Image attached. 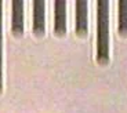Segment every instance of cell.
<instances>
[{
  "label": "cell",
  "instance_id": "cell-1",
  "mask_svg": "<svg viewBox=\"0 0 127 113\" xmlns=\"http://www.w3.org/2000/svg\"><path fill=\"white\" fill-rule=\"evenodd\" d=\"M98 6V30H97V59L106 63L109 59V3L101 0Z\"/></svg>",
  "mask_w": 127,
  "mask_h": 113
},
{
  "label": "cell",
  "instance_id": "cell-2",
  "mask_svg": "<svg viewBox=\"0 0 127 113\" xmlns=\"http://www.w3.org/2000/svg\"><path fill=\"white\" fill-rule=\"evenodd\" d=\"M76 33L84 36L87 33V3L77 1L76 3Z\"/></svg>",
  "mask_w": 127,
  "mask_h": 113
},
{
  "label": "cell",
  "instance_id": "cell-3",
  "mask_svg": "<svg viewBox=\"0 0 127 113\" xmlns=\"http://www.w3.org/2000/svg\"><path fill=\"white\" fill-rule=\"evenodd\" d=\"M13 32L17 36L24 32V3L13 1Z\"/></svg>",
  "mask_w": 127,
  "mask_h": 113
},
{
  "label": "cell",
  "instance_id": "cell-4",
  "mask_svg": "<svg viewBox=\"0 0 127 113\" xmlns=\"http://www.w3.org/2000/svg\"><path fill=\"white\" fill-rule=\"evenodd\" d=\"M33 7V30L36 35L40 36L44 33V1H35Z\"/></svg>",
  "mask_w": 127,
  "mask_h": 113
},
{
  "label": "cell",
  "instance_id": "cell-5",
  "mask_svg": "<svg viewBox=\"0 0 127 113\" xmlns=\"http://www.w3.org/2000/svg\"><path fill=\"white\" fill-rule=\"evenodd\" d=\"M65 1H55V33L57 35H64L66 30V21H65Z\"/></svg>",
  "mask_w": 127,
  "mask_h": 113
},
{
  "label": "cell",
  "instance_id": "cell-6",
  "mask_svg": "<svg viewBox=\"0 0 127 113\" xmlns=\"http://www.w3.org/2000/svg\"><path fill=\"white\" fill-rule=\"evenodd\" d=\"M119 33L127 35V1L119 3Z\"/></svg>",
  "mask_w": 127,
  "mask_h": 113
},
{
  "label": "cell",
  "instance_id": "cell-7",
  "mask_svg": "<svg viewBox=\"0 0 127 113\" xmlns=\"http://www.w3.org/2000/svg\"><path fill=\"white\" fill-rule=\"evenodd\" d=\"M1 37H3V32H1V1H0V91H1V83H3V79H1V61H3V55H1V50H3V43H1Z\"/></svg>",
  "mask_w": 127,
  "mask_h": 113
}]
</instances>
